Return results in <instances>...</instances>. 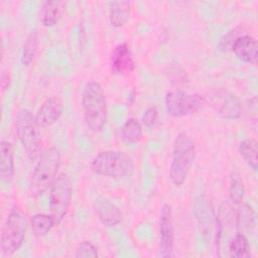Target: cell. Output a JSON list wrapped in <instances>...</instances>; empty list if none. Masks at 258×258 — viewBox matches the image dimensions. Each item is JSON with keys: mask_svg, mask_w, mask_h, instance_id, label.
Masks as SVG:
<instances>
[{"mask_svg": "<svg viewBox=\"0 0 258 258\" xmlns=\"http://www.w3.org/2000/svg\"><path fill=\"white\" fill-rule=\"evenodd\" d=\"M82 108L87 127L93 132H100L107 121V103L100 83L88 82L82 92Z\"/></svg>", "mask_w": 258, "mask_h": 258, "instance_id": "6da1fadb", "label": "cell"}, {"mask_svg": "<svg viewBox=\"0 0 258 258\" xmlns=\"http://www.w3.org/2000/svg\"><path fill=\"white\" fill-rule=\"evenodd\" d=\"M196 142L185 132H179L172 146L169 178L175 186H180L186 180L196 158Z\"/></svg>", "mask_w": 258, "mask_h": 258, "instance_id": "7a4b0ae2", "label": "cell"}, {"mask_svg": "<svg viewBox=\"0 0 258 258\" xmlns=\"http://www.w3.org/2000/svg\"><path fill=\"white\" fill-rule=\"evenodd\" d=\"M60 163V151L56 147H50L41 153L30 179V189L34 195H42L50 188L57 177Z\"/></svg>", "mask_w": 258, "mask_h": 258, "instance_id": "3957f363", "label": "cell"}, {"mask_svg": "<svg viewBox=\"0 0 258 258\" xmlns=\"http://www.w3.org/2000/svg\"><path fill=\"white\" fill-rule=\"evenodd\" d=\"M91 171L97 175L122 178L131 174L134 168L132 159L125 153L116 150H106L98 153L90 164Z\"/></svg>", "mask_w": 258, "mask_h": 258, "instance_id": "277c9868", "label": "cell"}, {"mask_svg": "<svg viewBox=\"0 0 258 258\" xmlns=\"http://www.w3.org/2000/svg\"><path fill=\"white\" fill-rule=\"evenodd\" d=\"M28 223L20 212L13 211L6 218L0 238V249L4 256H11L22 246Z\"/></svg>", "mask_w": 258, "mask_h": 258, "instance_id": "5b68a950", "label": "cell"}, {"mask_svg": "<svg viewBox=\"0 0 258 258\" xmlns=\"http://www.w3.org/2000/svg\"><path fill=\"white\" fill-rule=\"evenodd\" d=\"M39 125L35 116L27 109L18 111L15 118L17 137L30 159H35L40 152L41 139L38 131Z\"/></svg>", "mask_w": 258, "mask_h": 258, "instance_id": "8992f818", "label": "cell"}, {"mask_svg": "<svg viewBox=\"0 0 258 258\" xmlns=\"http://www.w3.org/2000/svg\"><path fill=\"white\" fill-rule=\"evenodd\" d=\"M73 197V186L70 176L61 172L49 188V211L55 225L61 223L67 216Z\"/></svg>", "mask_w": 258, "mask_h": 258, "instance_id": "52a82bcc", "label": "cell"}, {"mask_svg": "<svg viewBox=\"0 0 258 258\" xmlns=\"http://www.w3.org/2000/svg\"><path fill=\"white\" fill-rule=\"evenodd\" d=\"M165 108L172 117H183L200 111L206 104V98L198 93L173 90L165 95Z\"/></svg>", "mask_w": 258, "mask_h": 258, "instance_id": "ba28073f", "label": "cell"}, {"mask_svg": "<svg viewBox=\"0 0 258 258\" xmlns=\"http://www.w3.org/2000/svg\"><path fill=\"white\" fill-rule=\"evenodd\" d=\"M208 101L212 109L222 118L235 120L242 114V105L239 98L227 89H217L209 94Z\"/></svg>", "mask_w": 258, "mask_h": 258, "instance_id": "9c48e42d", "label": "cell"}, {"mask_svg": "<svg viewBox=\"0 0 258 258\" xmlns=\"http://www.w3.org/2000/svg\"><path fill=\"white\" fill-rule=\"evenodd\" d=\"M194 213L201 235L206 241H210L218 220H216L213 204L206 195H200L195 199Z\"/></svg>", "mask_w": 258, "mask_h": 258, "instance_id": "30bf717a", "label": "cell"}, {"mask_svg": "<svg viewBox=\"0 0 258 258\" xmlns=\"http://www.w3.org/2000/svg\"><path fill=\"white\" fill-rule=\"evenodd\" d=\"M174 231L172 221V211L168 204H164L160 212L159 221V242L158 256L162 258L173 257Z\"/></svg>", "mask_w": 258, "mask_h": 258, "instance_id": "8fae6325", "label": "cell"}, {"mask_svg": "<svg viewBox=\"0 0 258 258\" xmlns=\"http://www.w3.org/2000/svg\"><path fill=\"white\" fill-rule=\"evenodd\" d=\"M110 70L111 73L118 76H125L131 74L135 70V60L126 42L117 44L110 55Z\"/></svg>", "mask_w": 258, "mask_h": 258, "instance_id": "7c38bea8", "label": "cell"}, {"mask_svg": "<svg viewBox=\"0 0 258 258\" xmlns=\"http://www.w3.org/2000/svg\"><path fill=\"white\" fill-rule=\"evenodd\" d=\"M63 103L58 96L47 98L38 108L35 119L41 128H48L53 125L62 115Z\"/></svg>", "mask_w": 258, "mask_h": 258, "instance_id": "4fadbf2b", "label": "cell"}, {"mask_svg": "<svg viewBox=\"0 0 258 258\" xmlns=\"http://www.w3.org/2000/svg\"><path fill=\"white\" fill-rule=\"evenodd\" d=\"M231 50L242 61L248 63H255L258 56V45L256 39L249 35H241L233 44Z\"/></svg>", "mask_w": 258, "mask_h": 258, "instance_id": "5bb4252c", "label": "cell"}, {"mask_svg": "<svg viewBox=\"0 0 258 258\" xmlns=\"http://www.w3.org/2000/svg\"><path fill=\"white\" fill-rule=\"evenodd\" d=\"M94 208L100 222L106 227H115L122 221L119 209L104 198H98L94 203Z\"/></svg>", "mask_w": 258, "mask_h": 258, "instance_id": "9a60e30c", "label": "cell"}, {"mask_svg": "<svg viewBox=\"0 0 258 258\" xmlns=\"http://www.w3.org/2000/svg\"><path fill=\"white\" fill-rule=\"evenodd\" d=\"M0 176L3 182H10L14 177V151L10 142H0Z\"/></svg>", "mask_w": 258, "mask_h": 258, "instance_id": "2e32d148", "label": "cell"}, {"mask_svg": "<svg viewBox=\"0 0 258 258\" xmlns=\"http://www.w3.org/2000/svg\"><path fill=\"white\" fill-rule=\"evenodd\" d=\"M131 2L130 1H113L110 2L109 20L113 27L124 26L130 18Z\"/></svg>", "mask_w": 258, "mask_h": 258, "instance_id": "e0dca14e", "label": "cell"}, {"mask_svg": "<svg viewBox=\"0 0 258 258\" xmlns=\"http://www.w3.org/2000/svg\"><path fill=\"white\" fill-rule=\"evenodd\" d=\"M236 226L239 233L251 234L255 228V212L248 204L239 207L236 215Z\"/></svg>", "mask_w": 258, "mask_h": 258, "instance_id": "ac0fdd59", "label": "cell"}, {"mask_svg": "<svg viewBox=\"0 0 258 258\" xmlns=\"http://www.w3.org/2000/svg\"><path fill=\"white\" fill-rule=\"evenodd\" d=\"M239 153L253 171L258 169V143L253 138L243 139L238 146Z\"/></svg>", "mask_w": 258, "mask_h": 258, "instance_id": "d6986e66", "label": "cell"}, {"mask_svg": "<svg viewBox=\"0 0 258 258\" xmlns=\"http://www.w3.org/2000/svg\"><path fill=\"white\" fill-rule=\"evenodd\" d=\"M121 136L126 143L134 144L139 142L143 136V130L140 122L135 118L127 119L121 128Z\"/></svg>", "mask_w": 258, "mask_h": 258, "instance_id": "ffe728a7", "label": "cell"}, {"mask_svg": "<svg viewBox=\"0 0 258 258\" xmlns=\"http://www.w3.org/2000/svg\"><path fill=\"white\" fill-rule=\"evenodd\" d=\"M38 48V32L36 29H33L23 44L22 54H21V62L24 67H29L36 55Z\"/></svg>", "mask_w": 258, "mask_h": 258, "instance_id": "44dd1931", "label": "cell"}, {"mask_svg": "<svg viewBox=\"0 0 258 258\" xmlns=\"http://www.w3.org/2000/svg\"><path fill=\"white\" fill-rule=\"evenodd\" d=\"M229 252L234 258H248L251 256L250 244L246 235L242 233L236 234L229 244Z\"/></svg>", "mask_w": 258, "mask_h": 258, "instance_id": "7402d4cb", "label": "cell"}, {"mask_svg": "<svg viewBox=\"0 0 258 258\" xmlns=\"http://www.w3.org/2000/svg\"><path fill=\"white\" fill-rule=\"evenodd\" d=\"M55 225L51 215L46 214H35L30 219V226L33 234L36 237L45 236L51 228Z\"/></svg>", "mask_w": 258, "mask_h": 258, "instance_id": "603a6c76", "label": "cell"}, {"mask_svg": "<svg viewBox=\"0 0 258 258\" xmlns=\"http://www.w3.org/2000/svg\"><path fill=\"white\" fill-rule=\"evenodd\" d=\"M60 5L59 1H45L42 4L41 9V23L45 27H51L56 24L60 16Z\"/></svg>", "mask_w": 258, "mask_h": 258, "instance_id": "cb8c5ba5", "label": "cell"}, {"mask_svg": "<svg viewBox=\"0 0 258 258\" xmlns=\"http://www.w3.org/2000/svg\"><path fill=\"white\" fill-rule=\"evenodd\" d=\"M245 191V184L241 175L237 172H233L231 174L229 185V197L231 201L235 204L242 203L244 200Z\"/></svg>", "mask_w": 258, "mask_h": 258, "instance_id": "d4e9b609", "label": "cell"}, {"mask_svg": "<svg viewBox=\"0 0 258 258\" xmlns=\"http://www.w3.org/2000/svg\"><path fill=\"white\" fill-rule=\"evenodd\" d=\"M245 33H246L245 29L243 27H241V26H238V27H235V28L229 30L226 34H224L221 37V39H220V41H219V43L217 45V48L220 51H224V52L231 50V48H232L233 44L235 43V41L241 35H243Z\"/></svg>", "mask_w": 258, "mask_h": 258, "instance_id": "484cf974", "label": "cell"}, {"mask_svg": "<svg viewBox=\"0 0 258 258\" xmlns=\"http://www.w3.org/2000/svg\"><path fill=\"white\" fill-rule=\"evenodd\" d=\"M75 256L77 258H96L98 257V251L96 246L90 241H83L76 249Z\"/></svg>", "mask_w": 258, "mask_h": 258, "instance_id": "4316f807", "label": "cell"}, {"mask_svg": "<svg viewBox=\"0 0 258 258\" xmlns=\"http://www.w3.org/2000/svg\"><path fill=\"white\" fill-rule=\"evenodd\" d=\"M142 122L148 128L154 127L156 125V123L158 122V111H157V109L155 107L148 108L142 116Z\"/></svg>", "mask_w": 258, "mask_h": 258, "instance_id": "83f0119b", "label": "cell"}, {"mask_svg": "<svg viewBox=\"0 0 258 258\" xmlns=\"http://www.w3.org/2000/svg\"><path fill=\"white\" fill-rule=\"evenodd\" d=\"M10 82H11V78H10L9 72L8 71H3L2 74H1V88H2L3 91L9 88Z\"/></svg>", "mask_w": 258, "mask_h": 258, "instance_id": "f1b7e54d", "label": "cell"}]
</instances>
